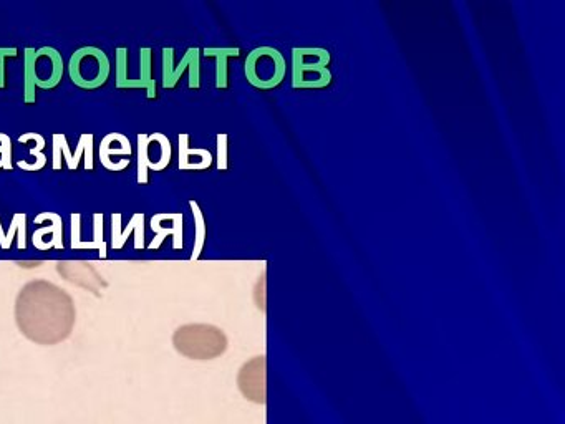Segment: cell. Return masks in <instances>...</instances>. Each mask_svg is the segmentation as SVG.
<instances>
[{"instance_id": "obj_6", "label": "cell", "mask_w": 565, "mask_h": 424, "mask_svg": "<svg viewBox=\"0 0 565 424\" xmlns=\"http://www.w3.org/2000/svg\"><path fill=\"white\" fill-rule=\"evenodd\" d=\"M116 72L115 85L118 90H145L148 100L158 97V87L153 77V50L143 47L140 50V73L131 77L128 68V49L118 47L115 50Z\"/></svg>"}, {"instance_id": "obj_14", "label": "cell", "mask_w": 565, "mask_h": 424, "mask_svg": "<svg viewBox=\"0 0 565 424\" xmlns=\"http://www.w3.org/2000/svg\"><path fill=\"white\" fill-rule=\"evenodd\" d=\"M133 153L131 148V141L128 136L121 135V133H108L103 138L102 143L98 146V158L102 163L103 168L108 169L110 173H116V166L113 163L115 156H123V158H130Z\"/></svg>"}, {"instance_id": "obj_7", "label": "cell", "mask_w": 565, "mask_h": 424, "mask_svg": "<svg viewBox=\"0 0 565 424\" xmlns=\"http://www.w3.org/2000/svg\"><path fill=\"white\" fill-rule=\"evenodd\" d=\"M174 49L173 47H165L163 49V77H161V85L166 90H173L178 87L179 80L183 77V73L189 70V88L198 90L201 87V50L198 47H191L188 52L184 53L181 62L174 65Z\"/></svg>"}, {"instance_id": "obj_22", "label": "cell", "mask_w": 565, "mask_h": 424, "mask_svg": "<svg viewBox=\"0 0 565 424\" xmlns=\"http://www.w3.org/2000/svg\"><path fill=\"white\" fill-rule=\"evenodd\" d=\"M189 208L193 211L194 227H196V234H194V249L191 254V261H198L201 254H203L204 242L208 236V229H206V221H204V214L199 208V204L191 199L189 201Z\"/></svg>"}, {"instance_id": "obj_17", "label": "cell", "mask_w": 565, "mask_h": 424, "mask_svg": "<svg viewBox=\"0 0 565 424\" xmlns=\"http://www.w3.org/2000/svg\"><path fill=\"white\" fill-rule=\"evenodd\" d=\"M330 60H332V57H330L329 50H325L314 63L305 62L299 49L292 50V85L299 82L300 78L309 72H315L319 77L332 80V72L329 68Z\"/></svg>"}, {"instance_id": "obj_24", "label": "cell", "mask_w": 565, "mask_h": 424, "mask_svg": "<svg viewBox=\"0 0 565 424\" xmlns=\"http://www.w3.org/2000/svg\"><path fill=\"white\" fill-rule=\"evenodd\" d=\"M14 168V146L7 133H0V169L10 171Z\"/></svg>"}, {"instance_id": "obj_2", "label": "cell", "mask_w": 565, "mask_h": 424, "mask_svg": "<svg viewBox=\"0 0 565 424\" xmlns=\"http://www.w3.org/2000/svg\"><path fill=\"white\" fill-rule=\"evenodd\" d=\"M65 73L62 53L54 47L24 50V102H37V88L54 90L60 85Z\"/></svg>"}, {"instance_id": "obj_26", "label": "cell", "mask_w": 565, "mask_h": 424, "mask_svg": "<svg viewBox=\"0 0 565 424\" xmlns=\"http://www.w3.org/2000/svg\"><path fill=\"white\" fill-rule=\"evenodd\" d=\"M19 55L17 47H0V90L7 87V68H5V60L7 58H15Z\"/></svg>"}, {"instance_id": "obj_1", "label": "cell", "mask_w": 565, "mask_h": 424, "mask_svg": "<svg viewBox=\"0 0 565 424\" xmlns=\"http://www.w3.org/2000/svg\"><path fill=\"white\" fill-rule=\"evenodd\" d=\"M77 309L72 295L49 280H32L15 300V322L30 342L52 347L72 335Z\"/></svg>"}, {"instance_id": "obj_16", "label": "cell", "mask_w": 565, "mask_h": 424, "mask_svg": "<svg viewBox=\"0 0 565 424\" xmlns=\"http://www.w3.org/2000/svg\"><path fill=\"white\" fill-rule=\"evenodd\" d=\"M173 148L168 136L163 133L148 135V169L153 173H163L170 166Z\"/></svg>"}, {"instance_id": "obj_18", "label": "cell", "mask_w": 565, "mask_h": 424, "mask_svg": "<svg viewBox=\"0 0 565 424\" xmlns=\"http://www.w3.org/2000/svg\"><path fill=\"white\" fill-rule=\"evenodd\" d=\"M206 58H216V88L226 90L229 88V67L227 60L237 58L241 55V49L237 47H208L203 50Z\"/></svg>"}, {"instance_id": "obj_25", "label": "cell", "mask_w": 565, "mask_h": 424, "mask_svg": "<svg viewBox=\"0 0 565 424\" xmlns=\"http://www.w3.org/2000/svg\"><path fill=\"white\" fill-rule=\"evenodd\" d=\"M218 169L219 171H226L229 168V153H227V146H229V136L227 133H219L218 138Z\"/></svg>"}, {"instance_id": "obj_20", "label": "cell", "mask_w": 565, "mask_h": 424, "mask_svg": "<svg viewBox=\"0 0 565 424\" xmlns=\"http://www.w3.org/2000/svg\"><path fill=\"white\" fill-rule=\"evenodd\" d=\"M34 140V148H30L29 156L35 158V163H27V161H17V166H19L22 171H27V173H37V171H42L47 164V156H45L44 150L47 146V141H45L44 136L40 133H24V135L19 136V143H27V141Z\"/></svg>"}, {"instance_id": "obj_11", "label": "cell", "mask_w": 565, "mask_h": 424, "mask_svg": "<svg viewBox=\"0 0 565 424\" xmlns=\"http://www.w3.org/2000/svg\"><path fill=\"white\" fill-rule=\"evenodd\" d=\"M121 216L120 212H113L112 214V249L113 251H120L126 246V242L130 239L131 234L135 232V249L136 251H143L145 249V224L146 216L143 212H136L135 216H131L128 226L121 231Z\"/></svg>"}, {"instance_id": "obj_4", "label": "cell", "mask_w": 565, "mask_h": 424, "mask_svg": "<svg viewBox=\"0 0 565 424\" xmlns=\"http://www.w3.org/2000/svg\"><path fill=\"white\" fill-rule=\"evenodd\" d=\"M110 72V58L98 47H82L75 50L68 62V77L85 92L102 88L108 82Z\"/></svg>"}, {"instance_id": "obj_21", "label": "cell", "mask_w": 565, "mask_h": 424, "mask_svg": "<svg viewBox=\"0 0 565 424\" xmlns=\"http://www.w3.org/2000/svg\"><path fill=\"white\" fill-rule=\"evenodd\" d=\"M80 249H83V251L95 249V251H98L100 259H107L108 247L107 241H105V214L103 212L93 214V239L92 241H83L80 244Z\"/></svg>"}, {"instance_id": "obj_10", "label": "cell", "mask_w": 565, "mask_h": 424, "mask_svg": "<svg viewBox=\"0 0 565 424\" xmlns=\"http://www.w3.org/2000/svg\"><path fill=\"white\" fill-rule=\"evenodd\" d=\"M57 272L70 284L82 287V289L88 290L98 297L108 287V282H105L102 275L98 274L97 269L87 262H60L57 265Z\"/></svg>"}, {"instance_id": "obj_27", "label": "cell", "mask_w": 565, "mask_h": 424, "mask_svg": "<svg viewBox=\"0 0 565 424\" xmlns=\"http://www.w3.org/2000/svg\"><path fill=\"white\" fill-rule=\"evenodd\" d=\"M70 221H72V242H70V247L72 249H80V244H82V214L80 212H73L70 216Z\"/></svg>"}, {"instance_id": "obj_19", "label": "cell", "mask_w": 565, "mask_h": 424, "mask_svg": "<svg viewBox=\"0 0 565 424\" xmlns=\"http://www.w3.org/2000/svg\"><path fill=\"white\" fill-rule=\"evenodd\" d=\"M15 234H17V249L24 251L27 247V214L25 212H17L12 217L10 222L9 231L5 232L2 229V222H0V247L4 251H9L15 241Z\"/></svg>"}, {"instance_id": "obj_8", "label": "cell", "mask_w": 565, "mask_h": 424, "mask_svg": "<svg viewBox=\"0 0 565 424\" xmlns=\"http://www.w3.org/2000/svg\"><path fill=\"white\" fill-rule=\"evenodd\" d=\"M93 151H95V136L92 133H83L78 141L77 151L72 153L68 148L67 136L63 133H55L54 135V159H52V168L54 171H60L63 168V161L67 164L70 171H77L78 166L82 163L87 171L95 168V159H93Z\"/></svg>"}, {"instance_id": "obj_13", "label": "cell", "mask_w": 565, "mask_h": 424, "mask_svg": "<svg viewBox=\"0 0 565 424\" xmlns=\"http://www.w3.org/2000/svg\"><path fill=\"white\" fill-rule=\"evenodd\" d=\"M151 229L155 232V239L148 244V249L150 251H156L163 246L166 237H173V249L174 251H181L184 246V216L183 212H174L173 224L171 227L165 226L163 221H161L160 216L155 214L151 217L150 221Z\"/></svg>"}, {"instance_id": "obj_3", "label": "cell", "mask_w": 565, "mask_h": 424, "mask_svg": "<svg viewBox=\"0 0 565 424\" xmlns=\"http://www.w3.org/2000/svg\"><path fill=\"white\" fill-rule=\"evenodd\" d=\"M173 345L183 357L191 360H214L227 350L226 333L208 323L181 325L174 332Z\"/></svg>"}, {"instance_id": "obj_12", "label": "cell", "mask_w": 565, "mask_h": 424, "mask_svg": "<svg viewBox=\"0 0 565 424\" xmlns=\"http://www.w3.org/2000/svg\"><path fill=\"white\" fill-rule=\"evenodd\" d=\"M50 221L52 224L47 227H40L34 232L32 236V244L35 249L40 252H47V247L50 249H63V219L57 212H40L39 216L35 217V224L40 222Z\"/></svg>"}, {"instance_id": "obj_9", "label": "cell", "mask_w": 565, "mask_h": 424, "mask_svg": "<svg viewBox=\"0 0 565 424\" xmlns=\"http://www.w3.org/2000/svg\"><path fill=\"white\" fill-rule=\"evenodd\" d=\"M267 360L264 355L252 358L242 365L237 375V386L247 400L266 405L267 401Z\"/></svg>"}, {"instance_id": "obj_5", "label": "cell", "mask_w": 565, "mask_h": 424, "mask_svg": "<svg viewBox=\"0 0 565 424\" xmlns=\"http://www.w3.org/2000/svg\"><path fill=\"white\" fill-rule=\"evenodd\" d=\"M247 82L259 90H274L284 82L287 62L274 47H257L247 55L244 63Z\"/></svg>"}, {"instance_id": "obj_15", "label": "cell", "mask_w": 565, "mask_h": 424, "mask_svg": "<svg viewBox=\"0 0 565 424\" xmlns=\"http://www.w3.org/2000/svg\"><path fill=\"white\" fill-rule=\"evenodd\" d=\"M179 169L181 171H204L213 166V155L211 151L199 148V150H191L189 148V140L191 136L188 133L179 135Z\"/></svg>"}, {"instance_id": "obj_23", "label": "cell", "mask_w": 565, "mask_h": 424, "mask_svg": "<svg viewBox=\"0 0 565 424\" xmlns=\"http://www.w3.org/2000/svg\"><path fill=\"white\" fill-rule=\"evenodd\" d=\"M138 143V171H136V181L138 184H150V169H148V133H140L136 136Z\"/></svg>"}]
</instances>
